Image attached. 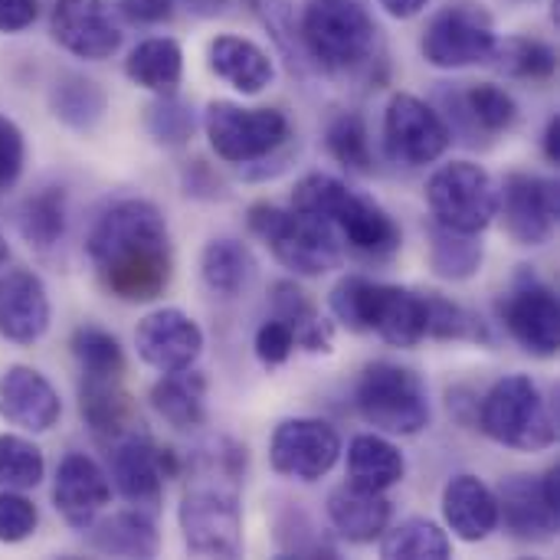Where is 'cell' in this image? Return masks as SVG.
<instances>
[{"instance_id": "obj_10", "label": "cell", "mask_w": 560, "mask_h": 560, "mask_svg": "<svg viewBox=\"0 0 560 560\" xmlns=\"http://www.w3.org/2000/svg\"><path fill=\"white\" fill-rule=\"evenodd\" d=\"M427 207L433 223L456 233H479L499 217V187L482 164L450 161L427 180Z\"/></svg>"}, {"instance_id": "obj_4", "label": "cell", "mask_w": 560, "mask_h": 560, "mask_svg": "<svg viewBox=\"0 0 560 560\" xmlns=\"http://www.w3.org/2000/svg\"><path fill=\"white\" fill-rule=\"evenodd\" d=\"M331 315L358 335H377L394 348H417L427 338L423 292L345 276L328 295Z\"/></svg>"}, {"instance_id": "obj_27", "label": "cell", "mask_w": 560, "mask_h": 560, "mask_svg": "<svg viewBox=\"0 0 560 560\" xmlns=\"http://www.w3.org/2000/svg\"><path fill=\"white\" fill-rule=\"evenodd\" d=\"M79 413L85 420V427L102 440V443H118L128 433L141 430L138 410L131 404V397L125 394L121 381H92L82 377L79 387Z\"/></svg>"}, {"instance_id": "obj_1", "label": "cell", "mask_w": 560, "mask_h": 560, "mask_svg": "<svg viewBox=\"0 0 560 560\" xmlns=\"http://www.w3.org/2000/svg\"><path fill=\"white\" fill-rule=\"evenodd\" d=\"M85 253L102 289L121 302H151L164 295L174 276L167 220L141 197L105 207L85 236Z\"/></svg>"}, {"instance_id": "obj_25", "label": "cell", "mask_w": 560, "mask_h": 560, "mask_svg": "<svg viewBox=\"0 0 560 560\" xmlns=\"http://www.w3.org/2000/svg\"><path fill=\"white\" fill-rule=\"evenodd\" d=\"M390 499L384 492L361 489L354 482L338 486L328 495V522L351 545H374L390 528Z\"/></svg>"}, {"instance_id": "obj_15", "label": "cell", "mask_w": 560, "mask_h": 560, "mask_svg": "<svg viewBox=\"0 0 560 560\" xmlns=\"http://www.w3.org/2000/svg\"><path fill=\"white\" fill-rule=\"evenodd\" d=\"M341 459V436L331 423L295 417L276 427L269 440V463L279 476L295 482L325 479Z\"/></svg>"}, {"instance_id": "obj_32", "label": "cell", "mask_w": 560, "mask_h": 560, "mask_svg": "<svg viewBox=\"0 0 560 560\" xmlns=\"http://www.w3.org/2000/svg\"><path fill=\"white\" fill-rule=\"evenodd\" d=\"M49 112L66 128L89 135L102 125V118L108 112V95L95 79H89L82 72H62L49 89Z\"/></svg>"}, {"instance_id": "obj_49", "label": "cell", "mask_w": 560, "mask_h": 560, "mask_svg": "<svg viewBox=\"0 0 560 560\" xmlns=\"http://www.w3.org/2000/svg\"><path fill=\"white\" fill-rule=\"evenodd\" d=\"M39 0H0V33H23L36 23Z\"/></svg>"}, {"instance_id": "obj_48", "label": "cell", "mask_w": 560, "mask_h": 560, "mask_svg": "<svg viewBox=\"0 0 560 560\" xmlns=\"http://www.w3.org/2000/svg\"><path fill=\"white\" fill-rule=\"evenodd\" d=\"M184 190L190 197H203V200H217V197L226 194V187L217 177V171H210L203 161H194L190 167H184Z\"/></svg>"}, {"instance_id": "obj_40", "label": "cell", "mask_w": 560, "mask_h": 560, "mask_svg": "<svg viewBox=\"0 0 560 560\" xmlns=\"http://www.w3.org/2000/svg\"><path fill=\"white\" fill-rule=\"evenodd\" d=\"M325 144L328 154L354 171V174H371L374 171V154H371V135L368 125L358 112H341L338 118H331L328 131H325Z\"/></svg>"}, {"instance_id": "obj_52", "label": "cell", "mask_w": 560, "mask_h": 560, "mask_svg": "<svg viewBox=\"0 0 560 560\" xmlns=\"http://www.w3.org/2000/svg\"><path fill=\"white\" fill-rule=\"evenodd\" d=\"M545 154L551 164H560V115H555L545 128Z\"/></svg>"}, {"instance_id": "obj_39", "label": "cell", "mask_w": 560, "mask_h": 560, "mask_svg": "<svg viewBox=\"0 0 560 560\" xmlns=\"http://www.w3.org/2000/svg\"><path fill=\"white\" fill-rule=\"evenodd\" d=\"M72 358L79 361L82 377L92 381H121L125 377V351L115 335L95 325H82L72 331Z\"/></svg>"}, {"instance_id": "obj_19", "label": "cell", "mask_w": 560, "mask_h": 560, "mask_svg": "<svg viewBox=\"0 0 560 560\" xmlns=\"http://www.w3.org/2000/svg\"><path fill=\"white\" fill-rule=\"evenodd\" d=\"M108 502L112 482L95 459H89L85 453H69L59 459L52 479V505L69 528L85 532Z\"/></svg>"}, {"instance_id": "obj_29", "label": "cell", "mask_w": 560, "mask_h": 560, "mask_svg": "<svg viewBox=\"0 0 560 560\" xmlns=\"http://www.w3.org/2000/svg\"><path fill=\"white\" fill-rule=\"evenodd\" d=\"M151 407L167 427L180 433L203 427L207 423V377L194 368L161 374V381L151 387Z\"/></svg>"}, {"instance_id": "obj_46", "label": "cell", "mask_w": 560, "mask_h": 560, "mask_svg": "<svg viewBox=\"0 0 560 560\" xmlns=\"http://www.w3.org/2000/svg\"><path fill=\"white\" fill-rule=\"evenodd\" d=\"M253 351H256L259 364L272 371V368H282V364L292 358L295 338H292V331H289L279 318H269V322L259 325V331H256V338H253Z\"/></svg>"}, {"instance_id": "obj_31", "label": "cell", "mask_w": 560, "mask_h": 560, "mask_svg": "<svg viewBox=\"0 0 560 560\" xmlns=\"http://www.w3.org/2000/svg\"><path fill=\"white\" fill-rule=\"evenodd\" d=\"M404 476H407V459L390 440L377 433H361L348 443V482L371 492H387L400 486Z\"/></svg>"}, {"instance_id": "obj_34", "label": "cell", "mask_w": 560, "mask_h": 560, "mask_svg": "<svg viewBox=\"0 0 560 560\" xmlns=\"http://www.w3.org/2000/svg\"><path fill=\"white\" fill-rule=\"evenodd\" d=\"M200 279L213 295L236 299L253 285L256 259L249 246H243L240 240H230V236L210 240L200 253Z\"/></svg>"}, {"instance_id": "obj_51", "label": "cell", "mask_w": 560, "mask_h": 560, "mask_svg": "<svg viewBox=\"0 0 560 560\" xmlns=\"http://www.w3.org/2000/svg\"><path fill=\"white\" fill-rule=\"evenodd\" d=\"M194 16H203V20H210V16H220V13H226L230 10V3L233 0H180Z\"/></svg>"}, {"instance_id": "obj_50", "label": "cell", "mask_w": 560, "mask_h": 560, "mask_svg": "<svg viewBox=\"0 0 560 560\" xmlns=\"http://www.w3.org/2000/svg\"><path fill=\"white\" fill-rule=\"evenodd\" d=\"M381 7H384L394 20H413V16H420V13L430 7V0H381Z\"/></svg>"}, {"instance_id": "obj_33", "label": "cell", "mask_w": 560, "mask_h": 560, "mask_svg": "<svg viewBox=\"0 0 560 560\" xmlns=\"http://www.w3.org/2000/svg\"><path fill=\"white\" fill-rule=\"evenodd\" d=\"M125 75L154 92V95H174L184 79V49L171 36H151L138 43L125 59Z\"/></svg>"}, {"instance_id": "obj_38", "label": "cell", "mask_w": 560, "mask_h": 560, "mask_svg": "<svg viewBox=\"0 0 560 560\" xmlns=\"http://www.w3.org/2000/svg\"><path fill=\"white\" fill-rule=\"evenodd\" d=\"M489 62L512 75V79H528V82H548L558 69V56L548 43L541 39H528V36H509V39H495V49L489 56Z\"/></svg>"}, {"instance_id": "obj_6", "label": "cell", "mask_w": 560, "mask_h": 560, "mask_svg": "<svg viewBox=\"0 0 560 560\" xmlns=\"http://www.w3.org/2000/svg\"><path fill=\"white\" fill-rule=\"evenodd\" d=\"M299 33L308 56L335 75L364 69L377 49V23L361 0H308Z\"/></svg>"}, {"instance_id": "obj_12", "label": "cell", "mask_w": 560, "mask_h": 560, "mask_svg": "<svg viewBox=\"0 0 560 560\" xmlns=\"http://www.w3.org/2000/svg\"><path fill=\"white\" fill-rule=\"evenodd\" d=\"M453 144L446 118L423 98L397 92L384 112V148L397 164L427 167L436 164Z\"/></svg>"}, {"instance_id": "obj_20", "label": "cell", "mask_w": 560, "mask_h": 560, "mask_svg": "<svg viewBox=\"0 0 560 560\" xmlns=\"http://www.w3.org/2000/svg\"><path fill=\"white\" fill-rule=\"evenodd\" d=\"M0 417L23 433H49L62 417V400L46 374L30 364H10L0 377Z\"/></svg>"}, {"instance_id": "obj_8", "label": "cell", "mask_w": 560, "mask_h": 560, "mask_svg": "<svg viewBox=\"0 0 560 560\" xmlns=\"http://www.w3.org/2000/svg\"><path fill=\"white\" fill-rule=\"evenodd\" d=\"M354 407L364 423L387 436H417L430 427L433 417L423 377L394 361H374L361 371Z\"/></svg>"}, {"instance_id": "obj_44", "label": "cell", "mask_w": 560, "mask_h": 560, "mask_svg": "<svg viewBox=\"0 0 560 560\" xmlns=\"http://www.w3.org/2000/svg\"><path fill=\"white\" fill-rule=\"evenodd\" d=\"M36 525V505L16 489H0V545H23L26 538H33Z\"/></svg>"}, {"instance_id": "obj_43", "label": "cell", "mask_w": 560, "mask_h": 560, "mask_svg": "<svg viewBox=\"0 0 560 560\" xmlns=\"http://www.w3.org/2000/svg\"><path fill=\"white\" fill-rule=\"evenodd\" d=\"M194 128H197L194 108L184 98H177V92L158 95L144 108V131L161 148H184L194 138Z\"/></svg>"}, {"instance_id": "obj_17", "label": "cell", "mask_w": 560, "mask_h": 560, "mask_svg": "<svg viewBox=\"0 0 560 560\" xmlns=\"http://www.w3.org/2000/svg\"><path fill=\"white\" fill-rule=\"evenodd\" d=\"M49 33L66 52L89 62L115 56L125 39L118 10L108 0H56Z\"/></svg>"}, {"instance_id": "obj_41", "label": "cell", "mask_w": 560, "mask_h": 560, "mask_svg": "<svg viewBox=\"0 0 560 560\" xmlns=\"http://www.w3.org/2000/svg\"><path fill=\"white\" fill-rule=\"evenodd\" d=\"M427 302V338L436 341H489V331L479 315L463 308L459 302L440 295V292H423Z\"/></svg>"}, {"instance_id": "obj_24", "label": "cell", "mask_w": 560, "mask_h": 560, "mask_svg": "<svg viewBox=\"0 0 560 560\" xmlns=\"http://www.w3.org/2000/svg\"><path fill=\"white\" fill-rule=\"evenodd\" d=\"M443 518L446 528L466 541L479 545L499 528V502L495 492L479 479V476H453L443 489Z\"/></svg>"}, {"instance_id": "obj_45", "label": "cell", "mask_w": 560, "mask_h": 560, "mask_svg": "<svg viewBox=\"0 0 560 560\" xmlns=\"http://www.w3.org/2000/svg\"><path fill=\"white\" fill-rule=\"evenodd\" d=\"M26 167V138L13 118L0 112V194L13 190Z\"/></svg>"}, {"instance_id": "obj_28", "label": "cell", "mask_w": 560, "mask_h": 560, "mask_svg": "<svg viewBox=\"0 0 560 560\" xmlns=\"http://www.w3.org/2000/svg\"><path fill=\"white\" fill-rule=\"evenodd\" d=\"M269 305H272V318H279L292 331L295 348H302L308 354L331 351V345H335L331 322L318 312V305L308 299V292H302L295 282H289V279L276 282L269 292Z\"/></svg>"}, {"instance_id": "obj_47", "label": "cell", "mask_w": 560, "mask_h": 560, "mask_svg": "<svg viewBox=\"0 0 560 560\" xmlns=\"http://www.w3.org/2000/svg\"><path fill=\"white\" fill-rule=\"evenodd\" d=\"M115 10L141 26H158L174 16V0H118Z\"/></svg>"}, {"instance_id": "obj_30", "label": "cell", "mask_w": 560, "mask_h": 560, "mask_svg": "<svg viewBox=\"0 0 560 560\" xmlns=\"http://www.w3.org/2000/svg\"><path fill=\"white\" fill-rule=\"evenodd\" d=\"M85 532H89V545L112 558H154L161 548V535L151 522V512L141 509L95 518Z\"/></svg>"}, {"instance_id": "obj_11", "label": "cell", "mask_w": 560, "mask_h": 560, "mask_svg": "<svg viewBox=\"0 0 560 560\" xmlns=\"http://www.w3.org/2000/svg\"><path fill=\"white\" fill-rule=\"evenodd\" d=\"M495 23L486 7L479 3H446L440 13L430 16L420 52L436 69H469L489 62L495 49Z\"/></svg>"}, {"instance_id": "obj_16", "label": "cell", "mask_w": 560, "mask_h": 560, "mask_svg": "<svg viewBox=\"0 0 560 560\" xmlns=\"http://www.w3.org/2000/svg\"><path fill=\"white\" fill-rule=\"evenodd\" d=\"M495 213H502V226L518 246H545L558 230V184L541 174H509L499 187Z\"/></svg>"}, {"instance_id": "obj_23", "label": "cell", "mask_w": 560, "mask_h": 560, "mask_svg": "<svg viewBox=\"0 0 560 560\" xmlns=\"http://www.w3.org/2000/svg\"><path fill=\"white\" fill-rule=\"evenodd\" d=\"M499 502V522H505V532L525 545H548L555 541L560 525V512L541 492V479L532 476H512L495 492Z\"/></svg>"}, {"instance_id": "obj_3", "label": "cell", "mask_w": 560, "mask_h": 560, "mask_svg": "<svg viewBox=\"0 0 560 560\" xmlns=\"http://www.w3.org/2000/svg\"><path fill=\"white\" fill-rule=\"evenodd\" d=\"M292 207L325 220L338 233L341 243H348L354 253L368 259H390L404 243L400 226L377 200L351 190L345 180L322 174V171L305 174L295 184Z\"/></svg>"}, {"instance_id": "obj_22", "label": "cell", "mask_w": 560, "mask_h": 560, "mask_svg": "<svg viewBox=\"0 0 560 560\" xmlns=\"http://www.w3.org/2000/svg\"><path fill=\"white\" fill-rule=\"evenodd\" d=\"M450 108V131L463 135L466 144H479V135H502L518 121V102L495 82H469L463 89L443 92Z\"/></svg>"}, {"instance_id": "obj_35", "label": "cell", "mask_w": 560, "mask_h": 560, "mask_svg": "<svg viewBox=\"0 0 560 560\" xmlns=\"http://www.w3.org/2000/svg\"><path fill=\"white\" fill-rule=\"evenodd\" d=\"M66 217H69L66 190L62 187H43L16 207V230L33 249L49 253L66 236Z\"/></svg>"}, {"instance_id": "obj_5", "label": "cell", "mask_w": 560, "mask_h": 560, "mask_svg": "<svg viewBox=\"0 0 560 560\" xmlns=\"http://www.w3.org/2000/svg\"><path fill=\"white\" fill-rule=\"evenodd\" d=\"M479 427L492 443L518 453H545L558 443V417L541 384L528 374H509L492 384L479 404Z\"/></svg>"}, {"instance_id": "obj_36", "label": "cell", "mask_w": 560, "mask_h": 560, "mask_svg": "<svg viewBox=\"0 0 560 560\" xmlns=\"http://www.w3.org/2000/svg\"><path fill=\"white\" fill-rule=\"evenodd\" d=\"M486 246L479 233H456L440 223L430 226V269L446 282H469L479 276Z\"/></svg>"}, {"instance_id": "obj_53", "label": "cell", "mask_w": 560, "mask_h": 560, "mask_svg": "<svg viewBox=\"0 0 560 560\" xmlns=\"http://www.w3.org/2000/svg\"><path fill=\"white\" fill-rule=\"evenodd\" d=\"M7 256H10V249H7V240L0 236V266L7 262Z\"/></svg>"}, {"instance_id": "obj_7", "label": "cell", "mask_w": 560, "mask_h": 560, "mask_svg": "<svg viewBox=\"0 0 560 560\" xmlns=\"http://www.w3.org/2000/svg\"><path fill=\"white\" fill-rule=\"evenodd\" d=\"M249 230L272 249V256L295 276L315 279L341 266V240L338 233L302 210H285L276 203L249 207Z\"/></svg>"}, {"instance_id": "obj_26", "label": "cell", "mask_w": 560, "mask_h": 560, "mask_svg": "<svg viewBox=\"0 0 560 560\" xmlns=\"http://www.w3.org/2000/svg\"><path fill=\"white\" fill-rule=\"evenodd\" d=\"M207 66L217 79H223L230 89H236L243 95H259L276 79V66H272L269 52L259 43H253L246 36H233V33L210 39Z\"/></svg>"}, {"instance_id": "obj_21", "label": "cell", "mask_w": 560, "mask_h": 560, "mask_svg": "<svg viewBox=\"0 0 560 560\" xmlns=\"http://www.w3.org/2000/svg\"><path fill=\"white\" fill-rule=\"evenodd\" d=\"M52 322V305L43 279L30 269H7L0 276V338L20 348L36 345Z\"/></svg>"}, {"instance_id": "obj_14", "label": "cell", "mask_w": 560, "mask_h": 560, "mask_svg": "<svg viewBox=\"0 0 560 560\" xmlns=\"http://www.w3.org/2000/svg\"><path fill=\"white\" fill-rule=\"evenodd\" d=\"M180 472L174 450H161L144 430L112 443V486L141 512H158L164 482Z\"/></svg>"}, {"instance_id": "obj_13", "label": "cell", "mask_w": 560, "mask_h": 560, "mask_svg": "<svg viewBox=\"0 0 560 560\" xmlns=\"http://www.w3.org/2000/svg\"><path fill=\"white\" fill-rule=\"evenodd\" d=\"M499 322L535 358H555L560 351V302L555 289L532 272H522L499 299Z\"/></svg>"}, {"instance_id": "obj_18", "label": "cell", "mask_w": 560, "mask_h": 560, "mask_svg": "<svg viewBox=\"0 0 560 560\" xmlns=\"http://www.w3.org/2000/svg\"><path fill=\"white\" fill-rule=\"evenodd\" d=\"M135 348L148 368L161 374H174V371H187L197 364V358L203 354V331L187 312L158 308L138 322Z\"/></svg>"}, {"instance_id": "obj_42", "label": "cell", "mask_w": 560, "mask_h": 560, "mask_svg": "<svg viewBox=\"0 0 560 560\" xmlns=\"http://www.w3.org/2000/svg\"><path fill=\"white\" fill-rule=\"evenodd\" d=\"M46 476L43 450L16 433H0V489H36Z\"/></svg>"}, {"instance_id": "obj_37", "label": "cell", "mask_w": 560, "mask_h": 560, "mask_svg": "<svg viewBox=\"0 0 560 560\" xmlns=\"http://www.w3.org/2000/svg\"><path fill=\"white\" fill-rule=\"evenodd\" d=\"M450 555V535L430 518H407L381 535V558L387 560H446Z\"/></svg>"}, {"instance_id": "obj_9", "label": "cell", "mask_w": 560, "mask_h": 560, "mask_svg": "<svg viewBox=\"0 0 560 560\" xmlns=\"http://www.w3.org/2000/svg\"><path fill=\"white\" fill-rule=\"evenodd\" d=\"M203 131L213 154L226 164H256L272 158L292 138V125L279 108H246L236 102H210L203 112Z\"/></svg>"}, {"instance_id": "obj_2", "label": "cell", "mask_w": 560, "mask_h": 560, "mask_svg": "<svg viewBox=\"0 0 560 560\" xmlns=\"http://www.w3.org/2000/svg\"><path fill=\"white\" fill-rule=\"evenodd\" d=\"M190 472L194 479L177 509L184 548L194 558H240L243 555L240 486L246 476V446L233 440H210L190 456Z\"/></svg>"}]
</instances>
